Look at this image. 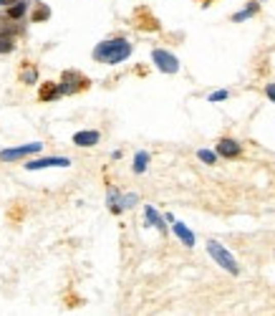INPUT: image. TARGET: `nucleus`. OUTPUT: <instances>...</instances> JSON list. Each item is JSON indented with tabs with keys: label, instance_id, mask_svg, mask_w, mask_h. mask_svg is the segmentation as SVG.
<instances>
[{
	"label": "nucleus",
	"instance_id": "obj_6",
	"mask_svg": "<svg viewBox=\"0 0 275 316\" xmlns=\"http://www.w3.org/2000/svg\"><path fill=\"white\" fill-rule=\"evenodd\" d=\"M86 81L78 76V74H73V71H66L63 74V84L58 89H61V94H73V91H78V89L84 86Z\"/></svg>",
	"mask_w": 275,
	"mask_h": 316
},
{
	"label": "nucleus",
	"instance_id": "obj_19",
	"mask_svg": "<svg viewBox=\"0 0 275 316\" xmlns=\"http://www.w3.org/2000/svg\"><path fill=\"white\" fill-rule=\"evenodd\" d=\"M230 94H227V89H220V91H214L210 94V101H222V99H227Z\"/></svg>",
	"mask_w": 275,
	"mask_h": 316
},
{
	"label": "nucleus",
	"instance_id": "obj_10",
	"mask_svg": "<svg viewBox=\"0 0 275 316\" xmlns=\"http://www.w3.org/2000/svg\"><path fill=\"white\" fill-rule=\"evenodd\" d=\"M144 218H147V225H154V228L164 230V220L159 218V213L154 210L152 205H149V207H144Z\"/></svg>",
	"mask_w": 275,
	"mask_h": 316
},
{
	"label": "nucleus",
	"instance_id": "obj_13",
	"mask_svg": "<svg viewBox=\"0 0 275 316\" xmlns=\"http://www.w3.org/2000/svg\"><path fill=\"white\" fill-rule=\"evenodd\" d=\"M26 10H28V5L18 0V3H13V5H10V10H8V15H10L13 21H18V18H23V15H26Z\"/></svg>",
	"mask_w": 275,
	"mask_h": 316
},
{
	"label": "nucleus",
	"instance_id": "obj_3",
	"mask_svg": "<svg viewBox=\"0 0 275 316\" xmlns=\"http://www.w3.org/2000/svg\"><path fill=\"white\" fill-rule=\"evenodd\" d=\"M41 149H43L41 142L21 144V147H13V149H3V152H0V160H3V162H15V160H21V157H26V154H35V152H41Z\"/></svg>",
	"mask_w": 275,
	"mask_h": 316
},
{
	"label": "nucleus",
	"instance_id": "obj_9",
	"mask_svg": "<svg viewBox=\"0 0 275 316\" xmlns=\"http://www.w3.org/2000/svg\"><path fill=\"white\" fill-rule=\"evenodd\" d=\"M174 233H177V238L182 240L187 248H194V233L187 228L184 223H174Z\"/></svg>",
	"mask_w": 275,
	"mask_h": 316
},
{
	"label": "nucleus",
	"instance_id": "obj_22",
	"mask_svg": "<svg viewBox=\"0 0 275 316\" xmlns=\"http://www.w3.org/2000/svg\"><path fill=\"white\" fill-rule=\"evenodd\" d=\"M13 3H18V0H0V5H13Z\"/></svg>",
	"mask_w": 275,
	"mask_h": 316
},
{
	"label": "nucleus",
	"instance_id": "obj_4",
	"mask_svg": "<svg viewBox=\"0 0 275 316\" xmlns=\"http://www.w3.org/2000/svg\"><path fill=\"white\" fill-rule=\"evenodd\" d=\"M152 58H154V63H156V68L164 71V74H177L180 71V61H177V56H172L169 51L156 48V51H152Z\"/></svg>",
	"mask_w": 275,
	"mask_h": 316
},
{
	"label": "nucleus",
	"instance_id": "obj_18",
	"mask_svg": "<svg viewBox=\"0 0 275 316\" xmlns=\"http://www.w3.org/2000/svg\"><path fill=\"white\" fill-rule=\"evenodd\" d=\"M48 15H51V10H48V8H46V5H41V10H38V13H35V15H33V21H35V23H38V21H46V18H48Z\"/></svg>",
	"mask_w": 275,
	"mask_h": 316
},
{
	"label": "nucleus",
	"instance_id": "obj_17",
	"mask_svg": "<svg viewBox=\"0 0 275 316\" xmlns=\"http://www.w3.org/2000/svg\"><path fill=\"white\" fill-rule=\"evenodd\" d=\"M136 200H139L136 195H124V198H122V202H119V205H122V213H124V210H126V207H131V205H136Z\"/></svg>",
	"mask_w": 275,
	"mask_h": 316
},
{
	"label": "nucleus",
	"instance_id": "obj_5",
	"mask_svg": "<svg viewBox=\"0 0 275 316\" xmlns=\"http://www.w3.org/2000/svg\"><path fill=\"white\" fill-rule=\"evenodd\" d=\"M71 165V160H66V157H41V160H33L26 165V170H46V167H68Z\"/></svg>",
	"mask_w": 275,
	"mask_h": 316
},
{
	"label": "nucleus",
	"instance_id": "obj_2",
	"mask_svg": "<svg viewBox=\"0 0 275 316\" xmlns=\"http://www.w3.org/2000/svg\"><path fill=\"white\" fill-rule=\"evenodd\" d=\"M207 253L217 260V266L220 268H225L227 273H232V276H238L240 273V266H238V260L230 256V251L222 245V243H217V240H207Z\"/></svg>",
	"mask_w": 275,
	"mask_h": 316
},
{
	"label": "nucleus",
	"instance_id": "obj_12",
	"mask_svg": "<svg viewBox=\"0 0 275 316\" xmlns=\"http://www.w3.org/2000/svg\"><path fill=\"white\" fill-rule=\"evenodd\" d=\"M147 165H149V154L147 152H136V157H134V172L142 174L147 170Z\"/></svg>",
	"mask_w": 275,
	"mask_h": 316
},
{
	"label": "nucleus",
	"instance_id": "obj_8",
	"mask_svg": "<svg viewBox=\"0 0 275 316\" xmlns=\"http://www.w3.org/2000/svg\"><path fill=\"white\" fill-rule=\"evenodd\" d=\"M217 154H222V157H238L240 154V144L235 142V139H220Z\"/></svg>",
	"mask_w": 275,
	"mask_h": 316
},
{
	"label": "nucleus",
	"instance_id": "obj_20",
	"mask_svg": "<svg viewBox=\"0 0 275 316\" xmlns=\"http://www.w3.org/2000/svg\"><path fill=\"white\" fill-rule=\"evenodd\" d=\"M23 81H26V84H35V68H26Z\"/></svg>",
	"mask_w": 275,
	"mask_h": 316
},
{
	"label": "nucleus",
	"instance_id": "obj_21",
	"mask_svg": "<svg viewBox=\"0 0 275 316\" xmlns=\"http://www.w3.org/2000/svg\"><path fill=\"white\" fill-rule=\"evenodd\" d=\"M265 91H268V99H270V101H275V84H270Z\"/></svg>",
	"mask_w": 275,
	"mask_h": 316
},
{
	"label": "nucleus",
	"instance_id": "obj_7",
	"mask_svg": "<svg viewBox=\"0 0 275 316\" xmlns=\"http://www.w3.org/2000/svg\"><path fill=\"white\" fill-rule=\"evenodd\" d=\"M99 132H93V129H86V132H76L73 134V144H78V147H93V144H99Z\"/></svg>",
	"mask_w": 275,
	"mask_h": 316
},
{
	"label": "nucleus",
	"instance_id": "obj_15",
	"mask_svg": "<svg viewBox=\"0 0 275 316\" xmlns=\"http://www.w3.org/2000/svg\"><path fill=\"white\" fill-rule=\"evenodd\" d=\"M197 157H200L202 162H207V165H212L214 160H217V157H214V152H210V149H200V152H197Z\"/></svg>",
	"mask_w": 275,
	"mask_h": 316
},
{
	"label": "nucleus",
	"instance_id": "obj_16",
	"mask_svg": "<svg viewBox=\"0 0 275 316\" xmlns=\"http://www.w3.org/2000/svg\"><path fill=\"white\" fill-rule=\"evenodd\" d=\"M13 51V41L8 36H0V54H10Z\"/></svg>",
	"mask_w": 275,
	"mask_h": 316
},
{
	"label": "nucleus",
	"instance_id": "obj_14",
	"mask_svg": "<svg viewBox=\"0 0 275 316\" xmlns=\"http://www.w3.org/2000/svg\"><path fill=\"white\" fill-rule=\"evenodd\" d=\"M61 94V89L53 86V84H43V89H41V99H46V101H51V99H56Z\"/></svg>",
	"mask_w": 275,
	"mask_h": 316
},
{
	"label": "nucleus",
	"instance_id": "obj_1",
	"mask_svg": "<svg viewBox=\"0 0 275 316\" xmlns=\"http://www.w3.org/2000/svg\"><path fill=\"white\" fill-rule=\"evenodd\" d=\"M131 56V46L124 41V38H111V41H104L93 48V58L96 61H104V63H122L124 58Z\"/></svg>",
	"mask_w": 275,
	"mask_h": 316
},
{
	"label": "nucleus",
	"instance_id": "obj_11",
	"mask_svg": "<svg viewBox=\"0 0 275 316\" xmlns=\"http://www.w3.org/2000/svg\"><path fill=\"white\" fill-rule=\"evenodd\" d=\"M255 13H258V3H247V5H245V10H240V13H235V15H232V21H235V23H240V21L252 18Z\"/></svg>",
	"mask_w": 275,
	"mask_h": 316
}]
</instances>
